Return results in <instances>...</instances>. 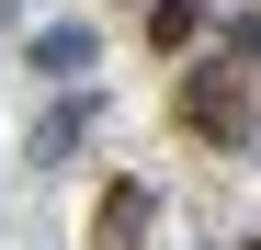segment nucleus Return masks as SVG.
<instances>
[{"instance_id": "nucleus-1", "label": "nucleus", "mask_w": 261, "mask_h": 250, "mask_svg": "<svg viewBox=\"0 0 261 250\" xmlns=\"http://www.w3.org/2000/svg\"><path fill=\"white\" fill-rule=\"evenodd\" d=\"M182 125H193V137H216V148H239V137H250V91H239V68H193V80H182Z\"/></svg>"}, {"instance_id": "nucleus-2", "label": "nucleus", "mask_w": 261, "mask_h": 250, "mask_svg": "<svg viewBox=\"0 0 261 250\" xmlns=\"http://www.w3.org/2000/svg\"><path fill=\"white\" fill-rule=\"evenodd\" d=\"M80 68H91V34H80V23H46V34H34V80H80Z\"/></svg>"}, {"instance_id": "nucleus-3", "label": "nucleus", "mask_w": 261, "mask_h": 250, "mask_svg": "<svg viewBox=\"0 0 261 250\" xmlns=\"http://www.w3.org/2000/svg\"><path fill=\"white\" fill-rule=\"evenodd\" d=\"M148 239V182H114L102 193V250H137Z\"/></svg>"}, {"instance_id": "nucleus-4", "label": "nucleus", "mask_w": 261, "mask_h": 250, "mask_svg": "<svg viewBox=\"0 0 261 250\" xmlns=\"http://www.w3.org/2000/svg\"><path fill=\"white\" fill-rule=\"evenodd\" d=\"M80 137H91V103H57V114H34V159H46V171H57Z\"/></svg>"}, {"instance_id": "nucleus-5", "label": "nucleus", "mask_w": 261, "mask_h": 250, "mask_svg": "<svg viewBox=\"0 0 261 250\" xmlns=\"http://www.w3.org/2000/svg\"><path fill=\"white\" fill-rule=\"evenodd\" d=\"M193 23H204L193 0H159V12H148V34H159V46H193Z\"/></svg>"}]
</instances>
